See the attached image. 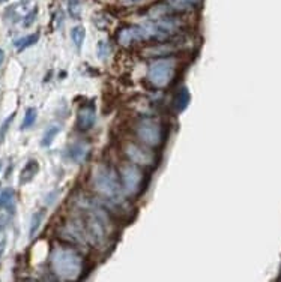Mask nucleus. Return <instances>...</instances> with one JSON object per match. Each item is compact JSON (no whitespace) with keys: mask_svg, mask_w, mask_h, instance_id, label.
Wrapping results in <instances>:
<instances>
[{"mask_svg":"<svg viewBox=\"0 0 281 282\" xmlns=\"http://www.w3.org/2000/svg\"><path fill=\"white\" fill-rule=\"evenodd\" d=\"M92 185L101 197H106L113 203L122 201V183L119 182L116 171L110 167L100 165L93 170Z\"/></svg>","mask_w":281,"mask_h":282,"instance_id":"nucleus-1","label":"nucleus"},{"mask_svg":"<svg viewBox=\"0 0 281 282\" xmlns=\"http://www.w3.org/2000/svg\"><path fill=\"white\" fill-rule=\"evenodd\" d=\"M53 272L62 279H77L81 273V257L69 248H54L50 257Z\"/></svg>","mask_w":281,"mask_h":282,"instance_id":"nucleus-2","label":"nucleus"},{"mask_svg":"<svg viewBox=\"0 0 281 282\" xmlns=\"http://www.w3.org/2000/svg\"><path fill=\"white\" fill-rule=\"evenodd\" d=\"M176 72V62L170 57L158 59L155 60L147 71V80L152 86L155 87H167Z\"/></svg>","mask_w":281,"mask_h":282,"instance_id":"nucleus-3","label":"nucleus"},{"mask_svg":"<svg viewBox=\"0 0 281 282\" xmlns=\"http://www.w3.org/2000/svg\"><path fill=\"white\" fill-rule=\"evenodd\" d=\"M137 135L144 144L155 147V146L161 144L162 129H161V125L158 122H155L152 119H143L137 125Z\"/></svg>","mask_w":281,"mask_h":282,"instance_id":"nucleus-4","label":"nucleus"},{"mask_svg":"<svg viewBox=\"0 0 281 282\" xmlns=\"http://www.w3.org/2000/svg\"><path fill=\"white\" fill-rule=\"evenodd\" d=\"M121 180H122V188L127 195H136L140 191L143 174L141 171L131 164H127L121 168Z\"/></svg>","mask_w":281,"mask_h":282,"instance_id":"nucleus-5","label":"nucleus"},{"mask_svg":"<svg viewBox=\"0 0 281 282\" xmlns=\"http://www.w3.org/2000/svg\"><path fill=\"white\" fill-rule=\"evenodd\" d=\"M124 152H125L127 158L133 164H137V165H152L153 161H155V156L149 149L141 147L136 143H128L125 146Z\"/></svg>","mask_w":281,"mask_h":282,"instance_id":"nucleus-6","label":"nucleus"},{"mask_svg":"<svg viewBox=\"0 0 281 282\" xmlns=\"http://www.w3.org/2000/svg\"><path fill=\"white\" fill-rule=\"evenodd\" d=\"M89 150H90V147H89L87 143H84V141H75V143H72L68 147L66 156H68L69 161H72L75 164H81V162H84L87 159Z\"/></svg>","mask_w":281,"mask_h":282,"instance_id":"nucleus-7","label":"nucleus"},{"mask_svg":"<svg viewBox=\"0 0 281 282\" xmlns=\"http://www.w3.org/2000/svg\"><path fill=\"white\" fill-rule=\"evenodd\" d=\"M95 120H97V114H95L93 105H86L78 110V116H77L78 129H81V131L90 129L93 125H95Z\"/></svg>","mask_w":281,"mask_h":282,"instance_id":"nucleus-8","label":"nucleus"},{"mask_svg":"<svg viewBox=\"0 0 281 282\" xmlns=\"http://www.w3.org/2000/svg\"><path fill=\"white\" fill-rule=\"evenodd\" d=\"M199 0H167L165 3H162L165 14H171V12H185L190 11L194 6H197Z\"/></svg>","mask_w":281,"mask_h":282,"instance_id":"nucleus-9","label":"nucleus"},{"mask_svg":"<svg viewBox=\"0 0 281 282\" xmlns=\"http://www.w3.org/2000/svg\"><path fill=\"white\" fill-rule=\"evenodd\" d=\"M177 50V47H173L168 42L164 44H156L153 47H147L141 51L143 57H164V56H170L171 53H174Z\"/></svg>","mask_w":281,"mask_h":282,"instance_id":"nucleus-10","label":"nucleus"},{"mask_svg":"<svg viewBox=\"0 0 281 282\" xmlns=\"http://www.w3.org/2000/svg\"><path fill=\"white\" fill-rule=\"evenodd\" d=\"M190 101H191V95H190V90L186 87H182L174 96V101H173V108L176 113H182L186 107L190 105Z\"/></svg>","mask_w":281,"mask_h":282,"instance_id":"nucleus-11","label":"nucleus"},{"mask_svg":"<svg viewBox=\"0 0 281 282\" xmlns=\"http://www.w3.org/2000/svg\"><path fill=\"white\" fill-rule=\"evenodd\" d=\"M38 171H39L38 161H35V159L29 161L20 173V185H26V183L32 182L35 179V176L38 174Z\"/></svg>","mask_w":281,"mask_h":282,"instance_id":"nucleus-12","label":"nucleus"},{"mask_svg":"<svg viewBox=\"0 0 281 282\" xmlns=\"http://www.w3.org/2000/svg\"><path fill=\"white\" fill-rule=\"evenodd\" d=\"M0 207L8 210L9 213H14L15 210V192L11 188H6L0 192Z\"/></svg>","mask_w":281,"mask_h":282,"instance_id":"nucleus-13","label":"nucleus"},{"mask_svg":"<svg viewBox=\"0 0 281 282\" xmlns=\"http://www.w3.org/2000/svg\"><path fill=\"white\" fill-rule=\"evenodd\" d=\"M118 42L122 47H128L134 42H137V35H136V26L124 27L118 32Z\"/></svg>","mask_w":281,"mask_h":282,"instance_id":"nucleus-14","label":"nucleus"},{"mask_svg":"<svg viewBox=\"0 0 281 282\" xmlns=\"http://www.w3.org/2000/svg\"><path fill=\"white\" fill-rule=\"evenodd\" d=\"M71 39L74 42V45L81 50L83 44H84V39H86V29L83 26H75L72 30H71Z\"/></svg>","mask_w":281,"mask_h":282,"instance_id":"nucleus-15","label":"nucleus"},{"mask_svg":"<svg viewBox=\"0 0 281 282\" xmlns=\"http://www.w3.org/2000/svg\"><path fill=\"white\" fill-rule=\"evenodd\" d=\"M38 39H39V33H33V35L24 36V38L15 41L14 45H15V48H17L18 51H23V50H26V48H29V47H32V45H35V44L38 42Z\"/></svg>","mask_w":281,"mask_h":282,"instance_id":"nucleus-16","label":"nucleus"},{"mask_svg":"<svg viewBox=\"0 0 281 282\" xmlns=\"http://www.w3.org/2000/svg\"><path fill=\"white\" fill-rule=\"evenodd\" d=\"M44 218H45V212H44V210H38L36 213H33L32 221H30V231H29V236H30V237H35V234L38 233V230H39V227H41Z\"/></svg>","mask_w":281,"mask_h":282,"instance_id":"nucleus-17","label":"nucleus"},{"mask_svg":"<svg viewBox=\"0 0 281 282\" xmlns=\"http://www.w3.org/2000/svg\"><path fill=\"white\" fill-rule=\"evenodd\" d=\"M36 119H38V110L33 108V107L27 108V110H26V114H24V120H23V123H21V129H29V128H32V126L35 125Z\"/></svg>","mask_w":281,"mask_h":282,"instance_id":"nucleus-18","label":"nucleus"},{"mask_svg":"<svg viewBox=\"0 0 281 282\" xmlns=\"http://www.w3.org/2000/svg\"><path fill=\"white\" fill-rule=\"evenodd\" d=\"M60 132V128L59 126H51V128H48L47 131H45V134H44V137H42V146L44 147H50L51 146V143L56 140V137H57V134Z\"/></svg>","mask_w":281,"mask_h":282,"instance_id":"nucleus-19","label":"nucleus"},{"mask_svg":"<svg viewBox=\"0 0 281 282\" xmlns=\"http://www.w3.org/2000/svg\"><path fill=\"white\" fill-rule=\"evenodd\" d=\"M68 12L72 18H80L81 15V0H66Z\"/></svg>","mask_w":281,"mask_h":282,"instance_id":"nucleus-20","label":"nucleus"},{"mask_svg":"<svg viewBox=\"0 0 281 282\" xmlns=\"http://www.w3.org/2000/svg\"><path fill=\"white\" fill-rule=\"evenodd\" d=\"M112 54V47L107 41H100L98 44V57L100 59H107L109 56Z\"/></svg>","mask_w":281,"mask_h":282,"instance_id":"nucleus-21","label":"nucleus"},{"mask_svg":"<svg viewBox=\"0 0 281 282\" xmlns=\"http://www.w3.org/2000/svg\"><path fill=\"white\" fill-rule=\"evenodd\" d=\"M11 215L12 213H9L8 210H0V233H2L5 228H6V225L9 224V221H11Z\"/></svg>","mask_w":281,"mask_h":282,"instance_id":"nucleus-22","label":"nucleus"},{"mask_svg":"<svg viewBox=\"0 0 281 282\" xmlns=\"http://www.w3.org/2000/svg\"><path fill=\"white\" fill-rule=\"evenodd\" d=\"M14 116H15V114H11V116L3 122V125L0 126V144H2L3 140H5V135H6L8 129H9V125H11V122L14 120Z\"/></svg>","mask_w":281,"mask_h":282,"instance_id":"nucleus-23","label":"nucleus"},{"mask_svg":"<svg viewBox=\"0 0 281 282\" xmlns=\"http://www.w3.org/2000/svg\"><path fill=\"white\" fill-rule=\"evenodd\" d=\"M36 9H33V12H30V14H27V17H26V21L23 23V26L24 27H29L33 21H35V18H36Z\"/></svg>","mask_w":281,"mask_h":282,"instance_id":"nucleus-24","label":"nucleus"},{"mask_svg":"<svg viewBox=\"0 0 281 282\" xmlns=\"http://www.w3.org/2000/svg\"><path fill=\"white\" fill-rule=\"evenodd\" d=\"M5 245H6V240H5V239H0V258H2V255H3Z\"/></svg>","mask_w":281,"mask_h":282,"instance_id":"nucleus-25","label":"nucleus"},{"mask_svg":"<svg viewBox=\"0 0 281 282\" xmlns=\"http://www.w3.org/2000/svg\"><path fill=\"white\" fill-rule=\"evenodd\" d=\"M3 60H5V51H3V50H0V66L3 65Z\"/></svg>","mask_w":281,"mask_h":282,"instance_id":"nucleus-26","label":"nucleus"},{"mask_svg":"<svg viewBox=\"0 0 281 282\" xmlns=\"http://www.w3.org/2000/svg\"><path fill=\"white\" fill-rule=\"evenodd\" d=\"M130 3H137V2H141V0H128Z\"/></svg>","mask_w":281,"mask_h":282,"instance_id":"nucleus-27","label":"nucleus"},{"mask_svg":"<svg viewBox=\"0 0 281 282\" xmlns=\"http://www.w3.org/2000/svg\"><path fill=\"white\" fill-rule=\"evenodd\" d=\"M0 2H8V0H0Z\"/></svg>","mask_w":281,"mask_h":282,"instance_id":"nucleus-28","label":"nucleus"},{"mask_svg":"<svg viewBox=\"0 0 281 282\" xmlns=\"http://www.w3.org/2000/svg\"><path fill=\"white\" fill-rule=\"evenodd\" d=\"M0 168H2V162H0Z\"/></svg>","mask_w":281,"mask_h":282,"instance_id":"nucleus-29","label":"nucleus"}]
</instances>
